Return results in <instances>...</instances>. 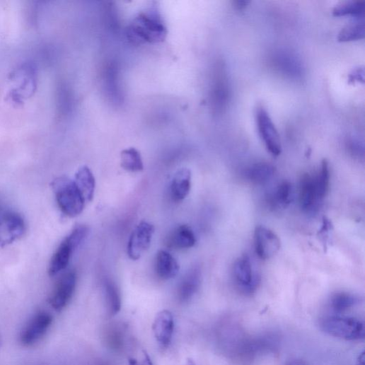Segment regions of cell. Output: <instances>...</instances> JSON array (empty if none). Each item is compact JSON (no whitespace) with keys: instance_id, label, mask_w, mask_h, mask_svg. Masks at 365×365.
I'll use <instances>...</instances> for the list:
<instances>
[{"instance_id":"6da1fadb","label":"cell","mask_w":365,"mask_h":365,"mask_svg":"<svg viewBox=\"0 0 365 365\" xmlns=\"http://www.w3.org/2000/svg\"><path fill=\"white\" fill-rule=\"evenodd\" d=\"M57 204L66 216L74 218L81 214L85 206V199L74 180L62 175L52 182Z\"/></svg>"},{"instance_id":"7a4b0ae2","label":"cell","mask_w":365,"mask_h":365,"mask_svg":"<svg viewBox=\"0 0 365 365\" xmlns=\"http://www.w3.org/2000/svg\"><path fill=\"white\" fill-rule=\"evenodd\" d=\"M320 328L327 335L347 341L361 340L365 336L364 323L354 318L329 316L322 320Z\"/></svg>"},{"instance_id":"3957f363","label":"cell","mask_w":365,"mask_h":365,"mask_svg":"<svg viewBox=\"0 0 365 365\" xmlns=\"http://www.w3.org/2000/svg\"><path fill=\"white\" fill-rule=\"evenodd\" d=\"M88 233L83 225L76 226L61 243L52 257L49 275L54 277L68 266L73 253L79 247Z\"/></svg>"},{"instance_id":"277c9868","label":"cell","mask_w":365,"mask_h":365,"mask_svg":"<svg viewBox=\"0 0 365 365\" xmlns=\"http://www.w3.org/2000/svg\"><path fill=\"white\" fill-rule=\"evenodd\" d=\"M167 31L159 18L154 13H141L134 20L129 28L131 37L139 42H158L163 41Z\"/></svg>"},{"instance_id":"5b68a950","label":"cell","mask_w":365,"mask_h":365,"mask_svg":"<svg viewBox=\"0 0 365 365\" xmlns=\"http://www.w3.org/2000/svg\"><path fill=\"white\" fill-rule=\"evenodd\" d=\"M233 278L239 291L248 296L255 294L260 284V274L248 255H243L236 260Z\"/></svg>"},{"instance_id":"8992f818","label":"cell","mask_w":365,"mask_h":365,"mask_svg":"<svg viewBox=\"0 0 365 365\" xmlns=\"http://www.w3.org/2000/svg\"><path fill=\"white\" fill-rule=\"evenodd\" d=\"M25 230V222L20 214L0 207V246H6L18 240Z\"/></svg>"},{"instance_id":"52a82bcc","label":"cell","mask_w":365,"mask_h":365,"mask_svg":"<svg viewBox=\"0 0 365 365\" xmlns=\"http://www.w3.org/2000/svg\"><path fill=\"white\" fill-rule=\"evenodd\" d=\"M319 188L316 175L305 173L300 182L299 202L301 209L307 213L317 212L325 199Z\"/></svg>"},{"instance_id":"ba28073f","label":"cell","mask_w":365,"mask_h":365,"mask_svg":"<svg viewBox=\"0 0 365 365\" xmlns=\"http://www.w3.org/2000/svg\"><path fill=\"white\" fill-rule=\"evenodd\" d=\"M256 122L260 136L267 151L273 156H279L282 151L280 136L269 114L263 108L257 110Z\"/></svg>"},{"instance_id":"9c48e42d","label":"cell","mask_w":365,"mask_h":365,"mask_svg":"<svg viewBox=\"0 0 365 365\" xmlns=\"http://www.w3.org/2000/svg\"><path fill=\"white\" fill-rule=\"evenodd\" d=\"M76 286V272L70 270L64 274L57 282L50 299V303L55 311L60 312L66 307L72 299Z\"/></svg>"},{"instance_id":"30bf717a","label":"cell","mask_w":365,"mask_h":365,"mask_svg":"<svg viewBox=\"0 0 365 365\" xmlns=\"http://www.w3.org/2000/svg\"><path fill=\"white\" fill-rule=\"evenodd\" d=\"M154 231V226L146 221H141L135 228L127 246V253L132 260H139L149 248Z\"/></svg>"},{"instance_id":"8fae6325","label":"cell","mask_w":365,"mask_h":365,"mask_svg":"<svg viewBox=\"0 0 365 365\" xmlns=\"http://www.w3.org/2000/svg\"><path fill=\"white\" fill-rule=\"evenodd\" d=\"M52 321V316L47 312L35 314L22 331L21 342L25 346H31L39 342L47 332Z\"/></svg>"},{"instance_id":"7c38bea8","label":"cell","mask_w":365,"mask_h":365,"mask_svg":"<svg viewBox=\"0 0 365 365\" xmlns=\"http://www.w3.org/2000/svg\"><path fill=\"white\" fill-rule=\"evenodd\" d=\"M254 245L257 256L262 260H267L279 251L281 241L272 231L257 226L254 232Z\"/></svg>"},{"instance_id":"4fadbf2b","label":"cell","mask_w":365,"mask_h":365,"mask_svg":"<svg viewBox=\"0 0 365 365\" xmlns=\"http://www.w3.org/2000/svg\"><path fill=\"white\" fill-rule=\"evenodd\" d=\"M174 327V318L169 311L163 310L156 315L152 329L155 339L161 348L166 349L170 346Z\"/></svg>"},{"instance_id":"5bb4252c","label":"cell","mask_w":365,"mask_h":365,"mask_svg":"<svg viewBox=\"0 0 365 365\" xmlns=\"http://www.w3.org/2000/svg\"><path fill=\"white\" fill-rule=\"evenodd\" d=\"M273 64L281 73L291 78L298 79L303 74L301 61L291 52L279 51L274 54Z\"/></svg>"},{"instance_id":"9a60e30c","label":"cell","mask_w":365,"mask_h":365,"mask_svg":"<svg viewBox=\"0 0 365 365\" xmlns=\"http://www.w3.org/2000/svg\"><path fill=\"white\" fill-rule=\"evenodd\" d=\"M202 284V270L199 267L191 269L180 282L178 288V299L181 303L190 301L199 291Z\"/></svg>"},{"instance_id":"2e32d148","label":"cell","mask_w":365,"mask_h":365,"mask_svg":"<svg viewBox=\"0 0 365 365\" xmlns=\"http://www.w3.org/2000/svg\"><path fill=\"white\" fill-rule=\"evenodd\" d=\"M192 187V173L188 168L179 169L173 175L170 185V195L175 202L184 200Z\"/></svg>"},{"instance_id":"e0dca14e","label":"cell","mask_w":365,"mask_h":365,"mask_svg":"<svg viewBox=\"0 0 365 365\" xmlns=\"http://www.w3.org/2000/svg\"><path fill=\"white\" fill-rule=\"evenodd\" d=\"M156 271L162 280H170L177 276L179 265L176 260L167 251L159 250L156 257Z\"/></svg>"},{"instance_id":"ac0fdd59","label":"cell","mask_w":365,"mask_h":365,"mask_svg":"<svg viewBox=\"0 0 365 365\" xmlns=\"http://www.w3.org/2000/svg\"><path fill=\"white\" fill-rule=\"evenodd\" d=\"M74 181L86 202L93 201L96 187L95 178L93 172L87 166H81L75 174Z\"/></svg>"},{"instance_id":"d6986e66","label":"cell","mask_w":365,"mask_h":365,"mask_svg":"<svg viewBox=\"0 0 365 365\" xmlns=\"http://www.w3.org/2000/svg\"><path fill=\"white\" fill-rule=\"evenodd\" d=\"M196 236L192 228L186 225L177 227L169 236L168 245L175 249H188L196 244Z\"/></svg>"},{"instance_id":"ffe728a7","label":"cell","mask_w":365,"mask_h":365,"mask_svg":"<svg viewBox=\"0 0 365 365\" xmlns=\"http://www.w3.org/2000/svg\"><path fill=\"white\" fill-rule=\"evenodd\" d=\"M276 169L272 165L265 162L251 165L245 170V178L255 185L266 184L275 174Z\"/></svg>"},{"instance_id":"44dd1931","label":"cell","mask_w":365,"mask_h":365,"mask_svg":"<svg viewBox=\"0 0 365 365\" xmlns=\"http://www.w3.org/2000/svg\"><path fill=\"white\" fill-rule=\"evenodd\" d=\"M107 313L110 317L117 315L122 308V298L117 285L111 280L104 282Z\"/></svg>"},{"instance_id":"7402d4cb","label":"cell","mask_w":365,"mask_h":365,"mask_svg":"<svg viewBox=\"0 0 365 365\" xmlns=\"http://www.w3.org/2000/svg\"><path fill=\"white\" fill-rule=\"evenodd\" d=\"M294 198V188L289 181H283L276 188L270 198V204L274 208H286Z\"/></svg>"},{"instance_id":"603a6c76","label":"cell","mask_w":365,"mask_h":365,"mask_svg":"<svg viewBox=\"0 0 365 365\" xmlns=\"http://www.w3.org/2000/svg\"><path fill=\"white\" fill-rule=\"evenodd\" d=\"M122 167L130 172H139L144 170V163L140 153L134 148L122 151L121 153Z\"/></svg>"},{"instance_id":"cb8c5ba5","label":"cell","mask_w":365,"mask_h":365,"mask_svg":"<svg viewBox=\"0 0 365 365\" xmlns=\"http://www.w3.org/2000/svg\"><path fill=\"white\" fill-rule=\"evenodd\" d=\"M359 303V299L355 295L340 292L335 294L330 300V307L335 313H342L353 308Z\"/></svg>"},{"instance_id":"d4e9b609","label":"cell","mask_w":365,"mask_h":365,"mask_svg":"<svg viewBox=\"0 0 365 365\" xmlns=\"http://www.w3.org/2000/svg\"><path fill=\"white\" fill-rule=\"evenodd\" d=\"M364 23L363 21H359L342 28L339 33L337 40L341 42H347L364 39Z\"/></svg>"},{"instance_id":"484cf974","label":"cell","mask_w":365,"mask_h":365,"mask_svg":"<svg viewBox=\"0 0 365 365\" xmlns=\"http://www.w3.org/2000/svg\"><path fill=\"white\" fill-rule=\"evenodd\" d=\"M364 1L345 2L337 6L334 8L333 16L335 17H344L347 16L361 17L364 15Z\"/></svg>"},{"instance_id":"4316f807","label":"cell","mask_w":365,"mask_h":365,"mask_svg":"<svg viewBox=\"0 0 365 365\" xmlns=\"http://www.w3.org/2000/svg\"><path fill=\"white\" fill-rule=\"evenodd\" d=\"M350 153L357 158H363L364 153V144L358 139H352L348 143Z\"/></svg>"},{"instance_id":"83f0119b","label":"cell","mask_w":365,"mask_h":365,"mask_svg":"<svg viewBox=\"0 0 365 365\" xmlns=\"http://www.w3.org/2000/svg\"><path fill=\"white\" fill-rule=\"evenodd\" d=\"M108 334V342L115 349L119 348L122 344V334L117 328H113Z\"/></svg>"},{"instance_id":"f1b7e54d","label":"cell","mask_w":365,"mask_h":365,"mask_svg":"<svg viewBox=\"0 0 365 365\" xmlns=\"http://www.w3.org/2000/svg\"><path fill=\"white\" fill-rule=\"evenodd\" d=\"M349 82H364V70L363 68H357L349 76Z\"/></svg>"},{"instance_id":"f546056e","label":"cell","mask_w":365,"mask_h":365,"mask_svg":"<svg viewBox=\"0 0 365 365\" xmlns=\"http://www.w3.org/2000/svg\"><path fill=\"white\" fill-rule=\"evenodd\" d=\"M128 362L129 365H153L152 360L146 352H144L142 359L140 361L136 358L130 357Z\"/></svg>"},{"instance_id":"4dcf8cb0","label":"cell","mask_w":365,"mask_h":365,"mask_svg":"<svg viewBox=\"0 0 365 365\" xmlns=\"http://www.w3.org/2000/svg\"><path fill=\"white\" fill-rule=\"evenodd\" d=\"M233 4H234L235 7L238 10L242 11L247 7L249 2H248V1H236Z\"/></svg>"},{"instance_id":"1f68e13d","label":"cell","mask_w":365,"mask_h":365,"mask_svg":"<svg viewBox=\"0 0 365 365\" xmlns=\"http://www.w3.org/2000/svg\"><path fill=\"white\" fill-rule=\"evenodd\" d=\"M288 365H306V364L301 360L295 359V360L291 361L288 364Z\"/></svg>"},{"instance_id":"d6a6232c","label":"cell","mask_w":365,"mask_h":365,"mask_svg":"<svg viewBox=\"0 0 365 365\" xmlns=\"http://www.w3.org/2000/svg\"><path fill=\"white\" fill-rule=\"evenodd\" d=\"M186 365H197V364L192 359H189Z\"/></svg>"}]
</instances>
